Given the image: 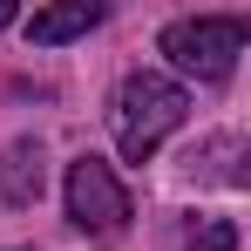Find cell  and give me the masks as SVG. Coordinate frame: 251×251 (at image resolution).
<instances>
[{"label": "cell", "instance_id": "8992f818", "mask_svg": "<svg viewBox=\"0 0 251 251\" xmlns=\"http://www.w3.org/2000/svg\"><path fill=\"white\" fill-rule=\"evenodd\" d=\"M190 251H238V224H231V217H210L204 231L190 238Z\"/></svg>", "mask_w": 251, "mask_h": 251}, {"label": "cell", "instance_id": "277c9868", "mask_svg": "<svg viewBox=\"0 0 251 251\" xmlns=\"http://www.w3.org/2000/svg\"><path fill=\"white\" fill-rule=\"evenodd\" d=\"M41 190H48V150L34 136H21V143L0 156V197L14 210H27V204H41Z\"/></svg>", "mask_w": 251, "mask_h": 251}, {"label": "cell", "instance_id": "52a82bcc", "mask_svg": "<svg viewBox=\"0 0 251 251\" xmlns=\"http://www.w3.org/2000/svg\"><path fill=\"white\" fill-rule=\"evenodd\" d=\"M0 27H14V0H0Z\"/></svg>", "mask_w": 251, "mask_h": 251}, {"label": "cell", "instance_id": "5b68a950", "mask_svg": "<svg viewBox=\"0 0 251 251\" xmlns=\"http://www.w3.org/2000/svg\"><path fill=\"white\" fill-rule=\"evenodd\" d=\"M95 21H102L95 0H54V7H41V14L27 21V41L34 48H61V41H75V34H88Z\"/></svg>", "mask_w": 251, "mask_h": 251}, {"label": "cell", "instance_id": "3957f363", "mask_svg": "<svg viewBox=\"0 0 251 251\" xmlns=\"http://www.w3.org/2000/svg\"><path fill=\"white\" fill-rule=\"evenodd\" d=\"M68 217H75V231H88V238H116L129 224V190H123V176L102 163V156L68 163Z\"/></svg>", "mask_w": 251, "mask_h": 251}, {"label": "cell", "instance_id": "6da1fadb", "mask_svg": "<svg viewBox=\"0 0 251 251\" xmlns=\"http://www.w3.org/2000/svg\"><path fill=\"white\" fill-rule=\"evenodd\" d=\"M183 116H190V95L170 82V75H156V68L123 75L116 95H109V129H116V150H123L129 163H150L170 136L183 129Z\"/></svg>", "mask_w": 251, "mask_h": 251}, {"label": "cell", "instance_id": "7a4b0ae2", "mask_svg": "<svg viewBox=\"0 0 251 251\" xmlns=\"http://www.w3.org/2000/svg\"><path fill=\"white\" fill-rule=\"evenodd\" d=\"M251 41V21L245 14H190V21H170L163 27V54L176 75H197V82H224L238 68V54Z\"/></svg>", "mask_w": 251, "mask_h": 251}]
</instances>
